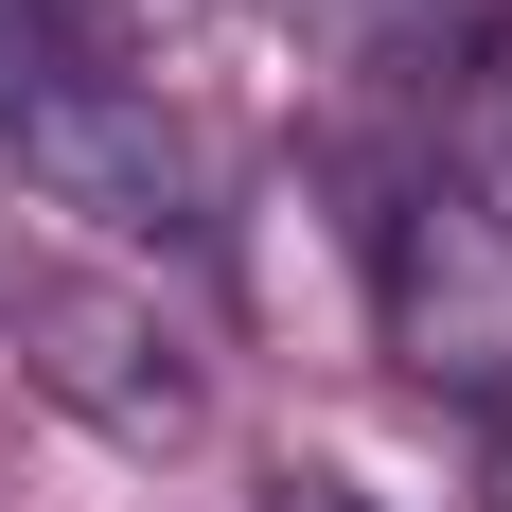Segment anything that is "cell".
<instances>
[{"instance_id":"1","label":"cell","mask_w":512,"mask_h":512,"mask_svg":"<svg viewBox=\"0 0 512 512\" xmlns=\"http://www.w3.org/2000/svg\"><path fill=\"white\" fill-rule=\"evenodd\" d=\"M0 142H18V177H36L53 212H89V230H195V124L159 106V71H124V53L89 36H0Z\"/></svg>"},{"instance_id":"3","label":"cell","mask_w":512,"mask_h":512,"mask_svg":"<svg viewBox=\"0 0 512 512\" xmlns=\"http://www.w3.org/2000/svg\"><path fill=\"white\" fill-rule=\"evenodd\" d=\"M0 301H18V354H36L53 407H89L106 442H195V371H177V336H159L124 283L36 265V283H0Z\"/></svg>"},{"instance_id":"6","label":"cell","mask_w":512,"mask_h":512,"mask_svg":"<svg viewBox=\"0 0 512 512\" xmlns=\"http://www.w3.org/2000/svg\"><path fill=\"white\" fill-rule=\"evenodd\" d=\"M495 495H512V424H495Z\"/></svg>"},{"instance_id":"5","label":"cell","mask_w":512,"mask_h":512,"mask_svg":"<svg viewBox=\"0 0 512 512\" xmlns=\"http://www.w3.org/2000/svg\"><path fill=\"white\" fill-rule=\"evenodd\" d=\"M265 512H371V495H354V477H283Z\"/></svg>"},{"instance_id":"4","label":"cell","mask_w":512,"mask_h":512,"mask_svg":"<svg viewBox=\"0 0 512 512\" xmlns=\"http://www.w3.org/2000/svg\"><path fill=\"white\" fill-rule=\"evenodd\" d=\"M265 18H301L318 53H407V18H424V0H265Z\"/></svg>"},{"instance_id":"2","label":"cell","mask_w":512,"mask_h":512,"mask_svg":"<svg viewBox=\"0 0 512 512\" xmlns=\"http://www.w3.org/2000/svg\"><path fill=\"white\" fill-rule=\"evenodd\" d=\"M371 336L407 389L512 424V195L495 177H407L371 212Z\"/></svg>"}]
</instances>
